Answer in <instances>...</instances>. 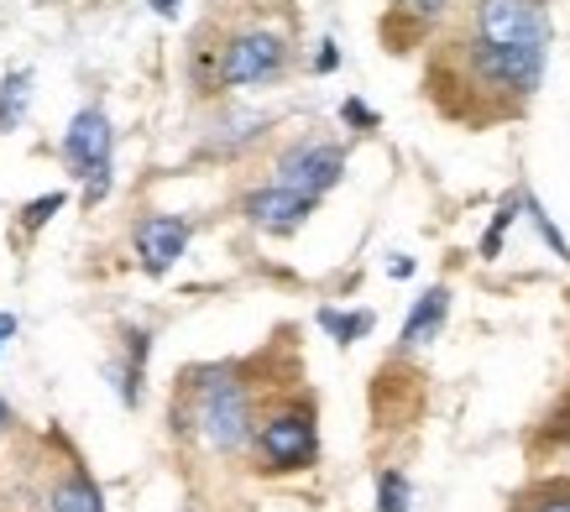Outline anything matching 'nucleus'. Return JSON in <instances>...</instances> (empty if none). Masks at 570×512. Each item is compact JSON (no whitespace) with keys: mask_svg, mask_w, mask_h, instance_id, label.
Here are the masks:
<instances>
[{"mask_svg":"<svg viewBox=\"0 0 570 512\" xmlns=\"http://www.w3.org/2000/svg\"><path fill=\"white\" fill-rule=\"evenodd\" d=\"M257 419H262L257 387H252L246 366H236V361L194 366V372L184 376V393H178V403H174L178 434H199L225 461H236V455L252 450Z\"/></svg>","mask_w":570,"mask_h":512,"instance_id":"obj_1","label":"nucleus"},{"mask_svg":"<svg viewBox=\"0 0 570 512\" xmlns=\"http://www.w3.org/2000/svg\"><path fill=\"white\" fill-rule=\"evenodd\" d=\"M246 461L257 476H298L320 465V408L309 393H288L277 397L273 408H262L257 434Z\"/></svg>","mask_w":570,"mask_h":512,"instance_id":"obj_2","label":"nucleus"},{"mask_svg":"<svg viewBox=\"0 0 570 512\" xmlns=\"http://www.w3.org/2000/svg\"><path fill=\"white\" fill-rule=\"evenodd\" d=\"M466 69L487 95L529 100V95L539 89V79H544V48H498V42L471 37L466 42Z\"/></svg>","mask_w":570,"mask_h":512,"instance_id":"obj_3","label":"nucleus"},{"mask_svg":"<svg viewBox=\"0 0 570 512\" xmlns=\"http://www.w3.org/2000/svg\"><path fill=\"white\" fill-rule=\"evenodd\" d=\"M476 37L498 48H550L544 0H476Z\"/></svg>","mask_w":570,"mask_h":512,"instance_id":"obj_4","label":"nucleus"},{"mask_svg":"<svg viewBox=\"0 0 570 512\" xmlns=\"http://www.w3.org/2000/svg\"><path fill=\"white\" fill-rule=\"evenodd\" d=\"M288 63V42L277 32H236L230 42L220 48V63H215V85H267L277 79Z\"/></svg>","mask_w":570,"mask_h":512,"instance_id":"obj_5","label":"nucleus"},{"mask_svg":"<svg viewBox=\"0 0 570 512\" xmlns=\"http://www.w3.org/2000/svg\"><path fill=\"white\" fill-rule=\"evenodd\" d=\"M341 178H346V152L335 141H294L288 152L277 157V184L314 194V199H325Z\"/></svg>","mask_w":570,"mask_h":512,"instance_id":"obj_6","label":"nucleus"},{"mask_svg":"<svg viewBox=\"0 0 570 512\" xmlns=\"http://www.w3.org/2000/svg\"><path fill=\"white\" fill-rule=\"evenodd\" d=\"M314 209H320V199H314V194H298V188H288V184L252 188V194L242 199L246 225H257V230H267V236H294Z\"/></svg>","mask_w":570,"mask_h":512,"instance_id":"obj_7","label":"nucleus"},{"mask_svg":"<svg viewBox=\"0 0 570 512\" xmlns=\"http://www.w3.org/2000/svg\"><path fill=\"white\" fill-rule=\"evenodd\" d=\"M189 236H194V225L184 220V215H141L137 230H131L141 267H147L153 277L174 273V262L189 252Z\"/></svg>","mask_w":570,"mask_h":512,"instance_id":"obj_8","label":"nucleus"},{"mask_svg":"<svg viewBox=\"0 0 570 512\" xmlns=\"http://www.w3.org/2000/svg\"><path fill=\"white\" fill-rule=\"evenodd\" d=\"M110 147H116V131H110V120H105L100 105H85L73 126L63 131V163L73 168V178H85L89 168H100L110 163Z\"/></svg>","mask_w":570,"mask_h":512,"instance_id":"obj_9","label":"nucleus"},{"mask_svg":"<svg viewBox=\"0 0 570 512\" xmlns=\"http://www.w3.org/2000/svg\"><path fill=\"white\" fill-rule=\"evenodd\" d=\"M450 319V288L445 283H434V288H424L414 298V308H409V319H403V335H397V351L403 356H414V351H424V345L445 329Z\"/></svg>","mask_w":570,"mask_h":512,"instance_id":"obj_10","label":"nucleus"},{"mask_svg":"<svg viewBox=\"0 0 570 512\" xmlns=\"http://www.w3.org/2000/svg\"><path fill=\"white\" fill-rule=\"evenodd\" d=\"M121 351H126V361L116 366V393H121V403L126 408H141V382H147V356H153V335L141 325H126L121 329Z\"/></svg>","mask_w":570,"mask_h":512,"instance_id":"obj_11","label":"nucleus"},{"mask_svg":"<svg viewBox=\"0 0 570 512\" xmlns=\"http://www.w3.org/2000/svg\"><path fill=\"white\" fill-rule=\"evenodd\" d=\"M48 512H105V496H100V486L89 481V471L73 465V471H63L58 486H52Z\"/></svg>","mask_w":570,"mask_h":512,"instance_id":"obj_12","label":"nucleus"},{"mask_svg":"<svg viewBox=\"0 0 570 512\" xmlns=\"http://www.w3.org/2000/svg\"><path fill=\"white\" fill-rule=\"evenodd\" d=\"M513 512H570V471L534 476L519 496H513Z\"/></svg>","mask_w":570,"mask_h":512,"instance_id":"obj_13","label":"nucleus"},{"mask_svg":"<svg viewBox=\"0 0 570 512\" xmlns=\"http://www.w3.org/2000/svg\"><path fill=\"white\" fill-rule=\"evenodd\" d=\"M32 105V69H11L0 79V131H17Z\"/></svg>","mask_w":570,"mask_h":512,"instance_id":"obj_14","label":"nucleus"},{"mask_svg":"<svg viewBox=\"0 0 570 512\" xmlns=\"http://www.w3.org/2000/svg\"><path fill=\"white\" fill-rule=\"evenodd\" d=\"M314 319H320V329H325V335H330L335 345H356V341H366V335H372V325H377V314H372V308L341 314V308H330V304L320 308Z\"/></svg>","mask_w":570,"mask_h":512,"instance_id":"obj_15","label":"nucleus"},{"mask_svg":"<svg viewBox=\"0 0 570 512\" xmlns=\"http://www.w3.org/2000/svg\"><path fill=\"white\" fill-rule=\"evenodd\" d=\"M529 450H534V455H544V450H570V393L560 397V403L550 408V419L534 429Z\"/></svg>","mask_w":570,"mask_h":512,"instance_id":"obj_16","label":"nucleus"},{"mask_svg":"<svg viewBox=\"0 0 570 512\" xmlns=\"http://www.w3.org/2000/svg\"><path fill=\"white\" fill-rule=\"evenodd\" d=\"M414 508V486L397 465H382L377 471V512H409Z\"/></svg>","mask_w":570,"mask_h":512,"instance_id":"obj_17","label":"nucleus"},{"mask_svg":"<svg viewBox=\"0 0 570 512\" xmlns=\"http://www.w3.org/2000/svg\"><path fill=\"white\" fill-rule=\"evenodd\" d=\"M523 215H529V220H534V230H539V240H544V246H550L554 256H560V262H570V240L560 236V225L550 220V209L539 205L534 194H529V188H523Z\"/></svg>","mask_w":570,"mask_h":512,"instance_id":"obj_18","label":"nucleus"},{"mask_svg":"<svg viewBox=\"0 0 570 512\" xmlns=\"http://www.w3.org/2000/svg\"><path fill=\"white\" fill-rule=\"evenodd\" d=\"M519 209H523V188H519V194H508V199L498 205V215H492V230L482 236V256H498L502 252V236H508V225L519 220Z\"/></svg>","mask_w":570,"mask_h":512,"instance_id":"obj_19","label":"nucleus"},{"mask_svg":"<svg viewBox=\"0 0 570 512\" xmlns=\"http://www.w3.org/2000/svg\"><path fill=\"white\" fill-rule=\"evenodd\" d=\"M445 6H450V0H393V17L397 21H414L419 32H424V27H434V21L445 17Z\"/></svg>","mask_w":570,"mask_h":512,"instance_id":"obj_20","label":"nucleus"},{"mask_svg":"<svg viewBox=\"0 0 570 512\" xmlns=\"http://www.w3.org/2000/svg\"><path fill=\"white\" fill-rule=\"evenodd\" d=\"M63 205H69V194H58V188H52L48 199H32V205L21 209V230H42Z\"/></svg>","mask_w":570,"mask_h":512,"instance_id":"obj_21","label":"nucleus"},{"mask_svg":"<svg viewBox=\"0 0 570 512\" xmlns=\"http://www.w3.org/2000/svg\"><path fill=\"white\" fill-rule=\"evenodd\" d=\"M110 173H116V168H110V163H100V168H89L85 178H79V184H85V194H79V199H85V209L100 205L105 194H110Z\"/></svg>","mask_w":570,"mask_h":512,"instance_id":"obj_22","label":"nucleus"},{"mask_svg":"<svg viewBox=\"0 0 570 512\" xmlns=\"http://www.w3.org/2000/svg\"><path fill=\"white\" fill-rule=\"evenodd\" d=\"M341 120H346V126H356V131H377V116H372L362 100H346V105H341Z\"/></svg>","mask_w":570,"mask_h":512,"instance_id":"obj_23","label":"nucleus"},{"mask_svg":"<svg viewBox=\"0 0 570 512\" xmlns=\"http://www.w3.org/2000/svg\"><path fill=\"white\" fill-rule=\"evenodd\" d=\"M335 63H341V52H335V42H320V58H314V69H320V73H330V69H335Z\"/></svg>","mask_w":570,"mask_h":512,"instance_id":"obj_24","label":"nucleus"},{"mask_svg":"<svg viewBox=\"0 0 570 512\" xmlns=\"http://www.w3.org/2000/svg\"><path fill=\"white\" fill-rule=\"evenodd\" d=\"M178 6H184V0H153V11H157L163 21H174V17H178Z\"/></svg>","mask_w":570,"mask_h":512,"instance_id":"obj_25","label":"nucleus"},{"mask_svg":"<svg viewBox=\"0 0 570 512\" xmlns=\"http://www.w3.org/2000/svg\"><path fill=\"white\" fill-rule=\"evenodd\" d=\"M17 335V314H0V351H6V341Z\"/></svg>","mask_w":570,"mask_h":512,"instance_id":"obj_26","label":"nucleus"},{"mask_svg":"<svg viewBox=\"0 0 570 512\" xmlns=\"http://www.w3.org/2000/svg\"><path fill=\"white\" fill-rule=\"evenodd\" d=\"M11 424V403H6V397H0V429Z\"/></svg>","mask_w":570,"mask_h":512,"instance_id":"obj_27","label":"nucleus"}]
</instances>
